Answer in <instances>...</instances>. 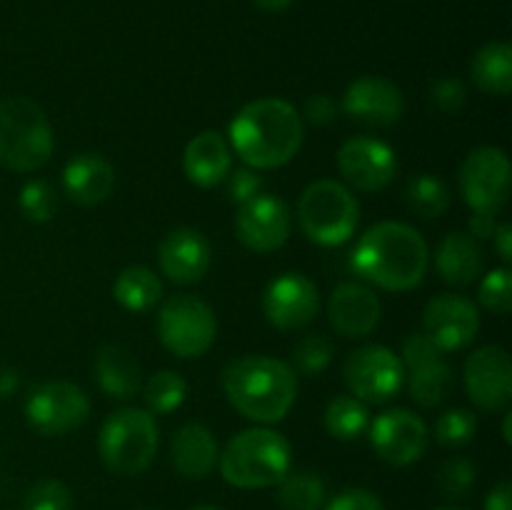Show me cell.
Masks as SVG:
<instances>
[{"mask_svg":"<svg viewBox=\"0 0 512 510\" xmlns=\"http://www.w3.org/2000/svg\"><path fill=\"white\" fill-rule=\"evenodd\" d=\"M428 243L413 225L383 220L365 230L350 253V265L360 278L390 293H408L428 273Z\"/></svg>","mask_w":512,"mask_h":510,"instance_id":"1","label":"cell"},{"mask_svg":"<svg viewBox=\"0 0 512 510\" xmlns=\"http://www.w3.org/2000/svg\"><path fill=\"white\" fill-rule=\"evenodd\" d=\"M235 155L248 168H283L298 155L305 138L303 115L283 98H260L243 105L228 125Z\"/></svg>","mask_w":512,"mask_h":510,"instance_id":"2","label":"cell"},{"mask_svg":"<svg viewBox=\"0 0 512 510\" xmlns=\"http://www.w3.org/2000/svg\"><path fill=\"white\" fill-rule=\"evenodd\" d=\"M223 390L230 405L255 423H280L298 398L293 365L270 355H243L223 368Z\"/></svg>","mask_w":512,"mask_h":510,"instance_id":"3","label":"cell"},{"mask_svg":"<svg viewBox=\"0 0 512 510\" xmlns=\"http://www.w3.org/2000/svg\"><path fill=\"white\" fill-rule=\"evenodd\" d=\"M218 463L225 483L235 488H273L290 473L293 450L278 430L248 428L225 445Z\"/></svg>","mask_w":512,"mask_h":510,"instance_id":"4","label":"cell"},{"mask_svg":"<svg viewBox=\"0 0 512 510\" xmlns=\"http://www.w3.org/2000/svg\"><path fill=\"white\" fill-rule=\"evenodd\" d=\"M55 148L48 115L25 95L0 100V165L13 173L43 168Z\"/></svg>","mask_w":512,"mask_h":510,"instance_id":"5","label":"cell"},{"mask_svg":"<svg viewBox=\"0 0 512 510\" xmlns=\"http://www.w3.org/2000/svg\"><path fill=\"white\" fill-rule=\"evenodd\" d=\"M160 430L153 413L140 408H118L105 418L98 435V453L105 468L120 478L140 475L153 465Z\"/></svg>","mask_w":512,"mask_h":510,"instance_id":"6","label":"cell"},{"mask_svg":"<svg viewBox=\"0 0 512 510\" xmlns=\"http://www.w3.org/2000/svg\"><path fill=\"white\" fill-rule=\"evenodd\" d=\"M298 220L313 243L335 248L348 243L358 230L360 205L338 180H315L300 195Z\"/></svg>","mask_w":512,"mask_h":510,"instance_id":"7","label":"cell"},{"mask_svg":"<svg viewBox=\"0 0 512 510\" xmlns=\"http://www.w3.org/2000/svg\"><path fill=\"white\" fill-rule=\"evenodd\" d=\"M218 335L213 308L198 295H173L158 313V338L178 358H200Z\"/></svg>","mask_w":512,"mask_h":510,"instance_id":"8","label":"cell"},{"mask_svg":"<svg viewBox=\"0 0 512 510\" xmlns=\"http://www.w3.org/2000/svg\"><path fill=\"white\" fill-rule=\"evenodd\" d=\"M23 413L35 433L63 435L88 420L90 400L80 385L68 380H48L28 390Z\"/></svg>","mask_w":512,"mask_h":510,"instance_id":"9","label":"cell"},{"mask_svg":"<svg viewBox=\"0 0 512 510\" xmlns=\"http://www.w3.org/2000/svg\"><path fill=\"white\" fill-rule=\"evenodd\" d=\"M350 393L363 403H388L405 383V365L400 355L385 345H363L353 350L343 365Z\"/></svg>","mask_w":512,"mask_h":510,"instance_id":"10","label":"cell"},{"mask_svg":"<svg viewBox=\"0 0 512 510\" xmlns=\"http://www.w3.org/2000/svg\"><path fill=\"white\" fill-rule=\"evenodd\" d=\"M458 183L470 208L500 213L510 198V158L493 145L475 148L460 165Z\"/></svg>","mask_w":512,"mask_h":510,"instance_id":"11","label":"cell"},{"mask_svg":"<svg viewBox=\"0 0 512 510\" xmlns=\"http://www.w3.org/2000/svg\"><path fill=\"white\" fill-rule=\"evenodd\" d=\"M368 438L380 460L405 468L423 458L430 435L420 415L405 408H393L380 413L368 425Z\"/></svg>","mask_w":512,"mask_h":510,"instance_id":"12","label":"cell"},{"mask_svg":"<svg viewBox=\"0 0 512 510\" xmlns=\"http://www.w3.org/2000/svg\"><path fill=\"white\" fill-rule=\"evenodd\" d=\"M338 168L345 183L363 193H378L388 188L398 170L395 150L378 138H350L338 150Z\"/></svg>","mask_w":512,"mask_h":510,"instance_id":"13","label":"cell"},{"mask_svg":"<svg viewBox=\"0 0 512 510\" xmlns=\"http://www.w3.org/2000/svg\"><path fill=\"white\" fill-rule=\"evenodd\" d=\"M320 310V295L303 273H283L270 280L263 293V313L280 330H298L313 323Z\"/></svg>","mask_w":512,"mask_h":510,"instance_id":"14","label":"cell"},{"mask_svg":"<svg viewBox=\"0 0 512 510\" xmlns=\"http://www.w3.org/2000/svg\"><path fill=\"white\" fill-rule=\"evenodd\" d=\"M480 330V315L473 300L463 295L443 293L430 300L423 310V333L440 353L463 350Z\"/></svg>","mask_w":512,"mask_h":510,"instance_id":"15","label":"cell"},{"mask_svg":"<svg viewBox=\"0 0 512 510\" xmlns=\"http://www.w3.org/2000/svg\"><path fill=\"white\" fill-rule=\"evenodd\" d=\"M290 210L278 195L260 193L250 203L240 205L235 215L238 240L253 253H273L283 248L290 235Z\"/></svg>","mask_w":512,"mask_h":510,"instance_id":"16","label":"cell"},{"mask_svg":"<svg viewBox=\"0 0 512 510\" xmlns=\"http://www.w3.org/2000/svg\"><path fill=\"white\" fill-rule=\"evenodd\" d=\"M343 113L370 128H390L405 113L403 90L380 75H363L343 93Z\"/></svg>","mask_w":512,"mask_h":510,"instance_id":"17","label":"cell"},{"mask_svg":"<svg viewBox=\"0 0 512 510\" xmlns=\"http://www.w3.org/2000/svg\"><path fill=\"white\" fill-rule=\"evenodd\" d=\"M468 398L483 410H503L512 398V363L500 345H483L465 363Z\"/></svg>","mask_w":512,"mask_h":510,"instance_id":"18","label":"cell"},{"mask_svg":"<svg viewBox=\"0 0 512 510\" xmlns=\"http://www.w3.org/2000/svg\"><path fill=\"white\" fill-rule=\"evenodd\" d=\"M213 250L208 238L195 228H175L163 238L158 248L160 270L178 285H193L208 273Z\"/></svg>","mask_w":512,"mask_h":510,"instance_id":"19","label":"cell"},{"mask_svg":"<svg viewBox=\"0 0 512 510\" xmlns=\"http://www.w3.org/2000/svg\"><path fill=\"white\" fill-rule=\"evenodd\" d=\"M330 325L345 338H365L373 333L383 315L375 290L363 283H340L328 300Z\"/></svg>","mask_w":512,"mask_h":510,"instance_id":"20","label":"cell"},{"mask_svg":"<svg viewBox=\"0 0 512 510\" xmlns=\"http://www.w3.org/2000/svg\"><path fill=\"white\" fill-rule=\"evenodd\" d=\"M63 188L73 203L98 205L115 188V168L98 153H78L65 163Z\"/></svg>","mask_w":512,"mask_h":510,"instance_id":"21","label":"cell"},{"mask_svg":"<svg viewBox=\"0 0 512 510\" xmlns=\"http://www.w3.org/2000/svg\"><path fill=\"white\" fill-rule=\"evenodd\" d=\"M183 170L190 183L200 188H213L220 185L233 170V150L228 140L218 130H203L195 135L183 153Z\"/></svg>","mask_w":512,"mask_h":510,"instance_id":"22","label":"cell"},{"mask_svg":"<svg viewBox=\"0 0 512 510\" xmlns=\"http://www.w3.org/2000/svg\"><path fill=\"white\" fill-rule=\"evenodd\" d=\"M218 440L205 425L188 423L178 428L170 445V463L183 478L200 480L218 465Z\"/></svg>","mask_w":512,"mask_h":510,"instance_id":"23","label":"cell"},{"mask_svg":"<svg viewBox=\"0 0 512 510\" xmlns=\"http://www.w3.org/2000/svg\"><path fill=\"white\" fill-rule=\"evenodd\" d=\"M435 268L448 285H455V288L473 285L485 268L480 243L473 235L460 233V230L448 233L443 243L438 245V253H435Z\"/></svg>","mask_w":512,"mask_h":510,"instance_id":"24","label":"cell"},{"mask_svg":"<svg viewBox=\"0 0 512 510\" xmlns=\"http://www.w3.org/2000/svg\"><path fill=\"white\" fill-rule=\"evenodd\" d=\"M95 380L108 398L128 400L143 388V370L138 360L120 345H103L93 363Z\"/></svg>","mask_w":512,"mask_h":510,"instance_id":"25","label":"cell"},{"mask_svg":"<svg viewBox=\"0 0 512 510\" xmlns=\"http://www.w3.org/2000/svg\"><path fill=\"white\" fill-rule=\"evenodd\" d=\"M475 85L488 95H510L512 90V48L503 40L485 43L470 60Z\"/></svg>","mask_w":512,"mask_h":510,"instance_id":"26","label":"cell"},{"mask_svg":"<svg viewBox=\"0 0 512 510\" xmlns=\"http://www.w3.org/2000/svg\"><path fill=\"white\" fill-rule=\"evenodd\" d=\"M113 298L128 313H148L163 298V283L145 265H130L115 278Z\"/></svg>","mask_w":512,"mask_h":510,"instance_id":"27","label":"cell"},{"mask_svg":"<svg viewBox=\"0 0 512 510\" xmlns=\"http://www.w3.org/2000/svg\"><path fill=\"white\" fill-rule=\"evenodd\" d=\"M455 388V373L443 358H435L430 363L418 365V368L410 370V398L415 400L423 408H435L443 400H448V395Z\"/></svg>","mask_w":512,"mask_h":510,"instance_id":"28","label":"cell"},{"mask_svg":"<svg viewBox=\"0 0 512 510\" xmlns=\"http://www.w3.org/2000/svg\"><path fill=\"white\" fill-rule=\"evenodd\" d=\"M325 430L333 435L335 440H355L368 430L370 413L368 405L358 400L355 395H335L328 400L323 415Z\"/></svg>","mask_w":512,"mask_h":510,"instance_id":"29","label":"cell"},{"mask_svg":"<svg viewBox=\"0 0 512 510\" xmlns=\"http://www.w3.org/2000/svg\"><path fill=\"white\" fill-rule=\"evenodd\" d=\"M405 203L418 218L435 220L448 210L450 190L440 178L430 173H418L405 185Z\"/></svg>","mask_w":512,"mask_h":510,"instance_id":"30","label":"cell"},{"mask_svg":"<svg viewBox=\"0 0 512 510\" xmlns=\"http://www.w3.org/2000/svg\"><path fill=\"white\" fill-rule=\"evenodd\" d=\"M283 510H320L325 505V483L315 473H288L278 483Z\"/></svg>","mask_w":512,"mask_h":510,"instance_id":"31","label":"cell"},{"mask_svg":"<svg viewBox=\"0 0 512 510\" xmlns=\"http://www.w3.org/2000/svg\"><path fill=\"white\" fill-rule=\"evenodd\" d=\"M188 383L175 370H158L148 383L143 385V400L148 405V413L168 415L185 403Z\"/></svg>","mask_w":512,"mask_h":510,"instance_id":"32","label":"cell"},{"mask_svg":"<svg viewBox=\"0 0 512 510\" xmlns=\"http://www.w3.org/2000/svg\"><path fill=\"white\" fill-rule=\"evenodd\" d=\"M20 213L30 220V223H48L53 220L55 210H58V195L55 188L43 178L28 180L20 190Z\"/></svg>","mask_w":512,"mask_h":510,"instance_id":"33","label":"cell"},{"mask_svg":"<svg viewBox=\"0 0 512 510\" xmlns=\"http://www.w3.org/2000/svg\"><path fill=\"white\" fill-rule=\"evenodd\" d=\"M475 433H478V418L465 408L445 410L435 423V440L443 448H463L473 443Z\"/></svg>","mask_w":512,"mask_h":510,"instance_id":"34","label":"cell"},{"mask_svg":"<svg viewBox=\"0 0 512 510\" xmlns=\"http://www.w3.org/2000/svg\"><path fill=\"white\" fill-rule=\"evenodd\" d=\"M20 510H73V493L63 480H38L23 495Z\"/></svg>","mask_w":512,"mask_h":510,"instance_id":"35","label":"cell"},{"mask_svg":"<svg viewBox=\"0 0 512 510\" xmlns=\"http://www.w3.org/2000/svg\"><path fill=\"white\" fill-rule=\"evenodd\" d=\"M333 355H335V345L330 343L325 335L313 333V335H305V338L295 345L293 363L303 375H318L328 368Z\"/></svg>","mask_w":512,"mask_h":510,"instance_id":"36","label":"cell"},{"mask_svg":"<svg viewBox=\"0 0 512 510\" xmlns=\"http://www.w3.org/2000/svg\"><path fill=\"white\" fill-rule=\"evenodd\" d=\"M478 300L485 310L505 315L512 308V273L510 268H495L480 280Z\"/></svg>","mask_w":512,"mask_h":510,"instance_id":"37","label":"cell"},{"mask_svg":"<svg viewBox=\"0 0 512 510\" xmlns=\"http://www.w3.org/2000/svg\"><path fill=\"white\" fill-rule=\"evenodd\" d=\"M475 465L465 458H453L445 460L443 468L438 470V488L445 498L458 500L470 495V490L475 488Z\"/></svg>","mask_w":512,"mask_h":510,"instance_id":"38","label":"cell"},{"mask_svg":"<svg viewBox=\"0 0 512 510\" xmlns=\"http://www.w3.org/2000/svg\"><path fill=\"white\" fill-rule=\"evenodd\" d=\"M468 100V90L460 78H438L430 85V105L443 115H455Z\"/></svg>","mask_w":512,"mask_h":510,"instance_id":"39","label":"cell"},{"mask_svg":"<svg viewBox=\"0 0 512 510\" xmlns=\"http://www.w3.org/2000/svg\"><path fill=\"white\" fill-rule=\"evenodd\" d=\"M223 183L225 190H228V200L238 205V208L263 193V178H260L253 168L230 170L228 178H225Z\"/></svg>","mask_w":512,"mask_h":510,"instance_id":"40","label":"cell"},{"mask_svg":"<svg viewBox=\"0 0 512 510\" xmlns=\"http://www.w3.org/2000/svg\"><path fill=\"white\" fill-rule=\"evenodd\" d=\"M325 510H385V505L373 490L345 488L325 503Z\"/></svg>","mask_w":512,"mask_h":510,"instance_id":"41","label":"cell"},{"mask_svg":"<svg viewBox=\"0 0 512 510\" xmlns=\"http://www.w3.org/2000/svg\"><path fill=\"white\" fill-rule=\"evenodd\" d=\"M435 358H443V353L435 348V343L428 338V335L413 333V335H408V338H405L403 358H400V360H403L405 368L413 370V368H418V365L430 363V360H435Z\"/></svg>","mask_w":512,"mask_h":510,"instance_id":"42","label":"cell"},{"mask_svg":"<svg viewBox=\"0 0 512 510\" xmlns=\"http://www.w3.org/2000/svg\"><path fill=\"white\" fill-rule=\"evenodd\" d=\"M303 115L305 120L313 125H330L338 118V105H335V100L325 93L310 95V98L305 100Z\"/></svg>","mask_w":512,"mask_h":510,"instance_id":"43","label":"cell"},{"mask_svg":"<svg viewBox=\"0 0 512 510\" xmlns=\"http://www.w3.org/2000/svg\"><path fill=\"white\" fill-rule=\"evenodd\" d=\"M495 228H498V220L493 213H483V210H473L468 220V235H473L475 240H488L493 238Z\"/></svg>","mask_w":512,"mask_h":510,"instance_id":"44","label":"cell"},{"mask_svg":"<svg viewBox=\"0 0 512 510\" xmlns=\"http://www.w3.org/2000/svg\"><path fill=\"white\" fill-rule=\"evenodd\" d=\"M485 510H512V485L510 480H500L485 498Z\"/></svg>","mask_w":512,"mask_h":510,"instance_id":"45","label":"cell"},{"mask_svg":"<svg viewBox=\"0 0 512 510\" xmlns=\"http://www.w3.org/2000/svg\"><path fill=\"white\" fill-rule=\"evenodd\" d=\"M493 240H495V250H498V255L503 258L505 265L512 263V228L510 223H503L495 228L493 233Z\"/></svg>","mask_w":512,"mask_h":510,"instance_id":"46","label":"cell"},{"mask_svg":"<svg viewBox=\"0 0 512 510\" xmlns=\"http://www.w3.org/2000/svg\"><path fill=\"white\" fill-rule=\"evenodd\" d=\"M20 388V375L18 370L10 368V365L0 363V400H8L10 395L18 393Z\"/></svg>","mask_w":512,"mask_h":510,"instance_id":"47","label":"cell"},{"mask_svg":"<svg viewBox=\"0 0 512 510\" xmlns=\"http://www.w3.org/2000/svg\"><path fill=\"white\" fill-rule=\"evenodd\" d=\"M250 3L258 5L260 10H268V13H280V10L293 5V0H250Z\"/></svg>","mask_w":512,"mask_h":510,"instance_id":"48","label":"cell"},{"mask_svg":"<svg viewBox=\"0 0 512 510\" xmlns=\"http://www.w3.org/2000/svg\"><path fill=\"white\" fill-rule=\"evenodd\" d=\"M510 423H512V415L510 413H505V418H503V440L505 443H512V435H510Z\"/></svg>","mask_w":512,"mask_h":510,"instance_id":"49","label":"cell"},{"mask_svg":"<svg viewBox=\"0 0 512 510\" xmlns=\"http://www.w3.org/2000/svg\"><path fill=\"white\" fill-rule=\"evenodd\" d=\"M195 510H223V508H215V505H200V508Z\"/></svg>","mask_w":512,"mask_h":510,"instance_id":"50","label":"cell"},{"mask_svg":"<svg viewBox=\"0 0 512 510\" xmlns=\"http://www.w3.org/2000/svg\"><path fill=\"white\" fill-rule=\"evenodd\" d=\"M438 510H463V508H438Z\"/></svg>","mask_w":512,"mask_h":510,"instance_id":"51","label":"cell"}]
</instances>
